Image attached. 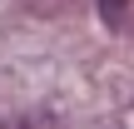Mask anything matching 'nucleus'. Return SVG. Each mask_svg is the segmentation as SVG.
I'll return each instance as SVG.
<instances>
[{
  "instance_id": "f257e3e1",
  "label": "nucleus",
  "mask_w": 134,
  "mask_h": 129,
  "mask_svg": "<svg viewBox=\"0 0 134 129\" xmlns=\"http://www.w3.org/2000/svg\"><path fill=\"white\" fill-rule=\"evenodd\" d=\"M129 10H134V0H99V20H104L109 30H119V25L129 20Z\"/></svg>"
}]
</instances>
